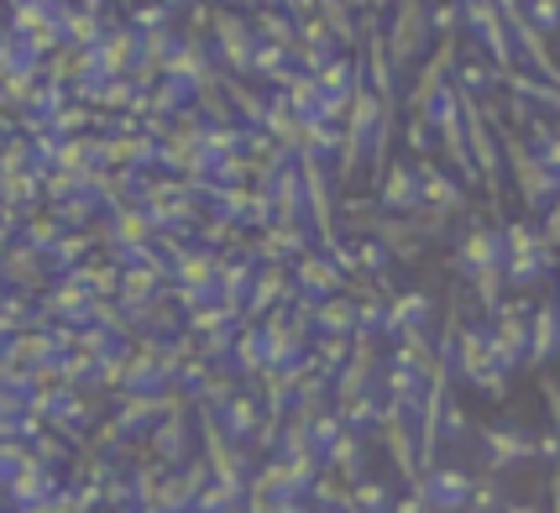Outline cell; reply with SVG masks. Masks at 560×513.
Wrapping results in <instances>:
<instances>
[{"label":"cell","mask_w":560,"mask_h":513,"mask_svg":"<svg viewBox=\"0 0 560 513\" xmlns=\"http://www.w3.org/2000/svg\"><path fill=\"white\" fill-rule=\"evenodd\" d=\"M424 48V0H398V22H393V63H409Z\"/></svg>","instance_id":"obj_1"},{"label":"cell","mask_w":560,"mask_h":513,"mask_svg":"<svg viewBox=\"0 0 560 513\" xmlns=\"http://www.w3.org/2000/svg\"><path fill=\"white\" fill-rule=\"evenodd\" d=\"M220 37H225V53H231V69H246V26L236 16H220Z\"/></svg>","instance_id":"obj_3"},{"label":"cell","mask_w":560,"mask_h":513,"mask_svg":"<svg viewBox=\"0 0 560 513\" xmlns=\"http://www.w3.org/2000/svg\"><path fill=\"white\" fill-rule=\"evenodd\" d=\"M545 236H550V246H560V195H556V205L545 210V225H539Z\"/></svg>","instance_id":"obj_4"},{"label":"cell","mask_w":560,"mask_h":513,"mask_svg":"<svg viewBox=\"0 0 560 513\" xmlns=\"http://www.w3.org/2000/svg\"><path fill=\"white\" fill-rule=\"evenodd\" d=\"M482 445H488L492 471H509V466H518V462H535V440L518 435V430H488Z\"/></svg>","instance_id":"obj_2"}]
</instances>
